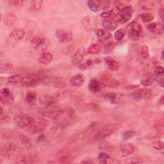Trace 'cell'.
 Wrapping results in <instances>:
<instances>
[{
	"instance_id": "1",
	"label": "cell",
	"mask_w": 164,
	"mask_h": 164,
	"mask_svg": "<svg viewBox=\"0 0 164 164\" xmlns=\"http://www.w3.org/2000/svg\"><path fill=\"white\" fill-rule=\"evenodd\" d=\"M20 83L26 87L34 88V87L39 85L41 83V82L38 74L28 73L22 76Z\"/></svg>"
},
{
	"instance_id": "2",
	"label": "cell",
	"mask_w": 164,
	"mask_h": 164,
	"mask_svg": "<svg viewBox=\"0 0 164 164\" xmlns=\"http://www.w3.org/2000/svg\"><path fill=\"white\" fill-rule=\"evenodd\" d=\"M117 128V127L115 124H107L104 126L95 134L94 136V140H101L110 136L115 132Z\"/></svg>"
},
{
	"instance_id": "3",
	"label": "cell",
	"mask_w": 164,
	"mask_h": 164,
	"mask_svg": "<svg viewBox=\"0 0 164 164\" xmlns=\"http://www.w3.org/2000/svg\"><path fill=\"white\" fill-rule=\"evenodd\" d=\"M35 121V119L28 114H21L16 116L14 118V122L16 125L20 128L29 127L34 124Z\"/></svg>"
},
{
	"instance_id": "4",
	"label": "cell",
	"mask_w": 164,
	"mask_h": 164,
	"mask_svg": "<svg viewBox=\"0 0 164 164\" xmlns=\"http://www.w3.org/2000/svg\"><path fill=\"white\" fill-rule=\"evenodd\" d=\"M126 31L131 39L136 40L140 36L142 33V26L137 22L133 21L126 26Z\"/></svg>"
},
{
	"instance_id": "5",
	"label": "cell",
	"mask_w": 164,
	"mask_h": 164,
	"mask_svg": "<svg viewBox=\"0 0 164 164\" xmlns=\"http://www.w3.org/2000/svg\"><path fill=\"white\" fill-rule=\"evenodd\" d=\"M152 96V92L149 89H139L130 94V97L135 101H139L143 99L148 100Z\"/></svg>"
},
{
	"instance_id": "6",
	"label": "cell",
	"mask_w": 164,
	"mask_h": 164,
	"mask_svg": "<svg viewBox=\"0 0 164 164\" xmlns=\"http://www.w3.org/2000/svg\"><path fill=\"white\" fill-rule=\"evenodd\" d=\"M17 151V146L12 143H7L1 148V155L5 158L12 160L14 158Z\"/></svg>"
},
{
	"instance_id": "7",
	"label": "cell",
	"mask_w": 164,
	"mask_h": 164,
	"mask_svg": "<svg viewBox=\"0 0 164 164\" xmlns=\"http://www.w3.org/2000/svg\"><path fill=\"white\" fill-rule=\"evenodd\" d=\"M32 47L39 51H44L48 49L49 40L46 38L34 37L31 40Z\"/></svg>"
},
{
	"instance_id": "8",
	"label": "cell",
	"mask_w": 164,
	"mask_h": 164,
	"mask_svg": "<svg viewBox=\"0 0 164 164\" xmlns=\"http://www.w3.org/2000/svg\"><path fill=\"white\" fill-rule=\"evenodd\" d=\"M49 122L45 119H41L38 121H35V123L30 126L28 128V131L33 134H38L43 132L44 130L48 126Z\"/></svg>"
},
{
	"instance_id": "9",
	"label": "cell",
	"mask_w": 164,
	"mask_h": 164,
	"mask_svg": "<svg viewBox=\"0 0 164 164\" xmlns=\"http://www.w3.org/2000/svg\"><path fill=\"white\" fill-rule=\"evenodd\" d=\"M39 101L43 106L50 110H53L57 106V98L50 95H42L39 98Z\"/></svg>"
},
{
	"instance_id": "10",
	"label": "cell",
	"mask_w": 164,
	"mask_h": 164,
	"mask_svg": "<svg viewBox=\"0 0 164 164\" xmlns=\"http://www.w3.org/2000/svg\"><path fill=\"white\" fill-rule=\"evenodd\" d=\"M133 8L130 6H126L123 7L119 10V19L121 23H125L132 17Z\"/></svg>"
},
{
	"instance_id": "11",
	"label": "cell",
	"mask_w": 164,
	"mask_h": 164,
	"mask_svg": "<svg viewBox=\"0 0 164 164\" xmlns=\"http://www.w3.org/2000/svg\"><path fill=\"white\" fill-rule=\"evenodd\" d=\"M0 101L7 106L12 105L14 101V95L8 89H2L0 91Z\"/></svg>"
},
{
	"instance_id": "12",
	"label": "cell",
	"mask_w": 164,
	"mask_h": 164,
	"mask_svg": "<svg viewBox=\"0 0 164 164\" xmlns=\"http://www.w3.org/2000/svg\"><path fill=\"white\" fill-rule=\"evenodd\" d=\"M82 25L85 30L91 31L96 28L97 21L94 17L87 16L82 19Z\"/></svg>"
},
{
	"instance_id": "13",
	"label": "cell",
	"mask_w": 164,
	"mask_h": 164,
	"mask_svg": "<svg viewBox=\"0 0 164 164\" xmlns=\"http://www.w3.org/2000/svg\"><path fill=\"white\" fill-rule=\"evenodd\" d=\"M85 53V48L83 47L79 48L77 50L75 51V53L72 56L71 63L74 65H75V66L80 65L83 60Z\"/></svg>"
},
{
	"instance_id": "14",
	"label": "cell",
	"mask_w": 164,
	"mask_h": 164,
	"mask_svg": "<svg viewBox=\"0 0 164 164\" xmlns=\"http://www.w3.org/2000/svg\"><path fill=\"white\" fill-rule=\"evenodd\" d=\"M135 151V147L134 145L127 143L121 145L119 148V154L121 157H127L133 154Z\"/></svg>"
},
{
	"instance_id": "15",
	"label": "cell",
	"mask_w": 164,
	"mask_h": 164,
	"mask_svg": "<svg viewBox=\"0 0 164 164\" xmlns=\"http://www.w3.org/2000/svg\"><path fill=\"white\" fill-rule=\"evenodd\" d=\"M58 40L62 43H67L73 39V34L63 30H58L55 34Z\"/></svg>"
},
{
	"instance_id": "16",
	"label": "cell",
	"mask_w": 164,
	"mask_h": 164,
	"mask_svg": "<svg viewBox=\"0 0 164 164\" xmlns=\"http://www.w3.org/2000/svg\"><path fill=\"white\" fill-rule=\"evenodd\" d=\"M101 84L105 87H109V88H116L119 85V82L115 78H112L108 76H103L101 78Z\"/></svg>"
},
{
	"instance_id": "17",
	"label": "cell",
	"mask_w": 164,
	"mask_h": 164,
	"mask_svg": "<svg viewBox=\"0 0 164 164\" xmlns=\"http://www.w3.org/2000/svg\"><path fill=\"white\" fill-rule=\"evenodd\" d=\"M25 35V31L23 29L14 30L9 35V39L11 41L18 42L23 39Z\"/></svg>"
},
{
	"instance_id": "18",
	"label": "cell",
	"mask_w": 164,
	"mask_h": 164,
	"mask_svg": "<svg viewBox=\"0 0 164 164\" xmlns=\"http://www.w3.org/2000/svg\"><path fill=\"white\" fill-rule=\"evenodd\" d=\"M148 28L150 32L157 35H162L163 34V33L164 31L163 25V24L160 23H151L148 26Z\"/></svg>"
},
{
	"instance_id": "19",
	"label": "cell",
	"mask_w": 164,
	"mask_h": 164,
	"mask_svg": "<svg viewBox=\"0 0 164 164\" xmlns=\"http://www.w3.org/2000/svg\"><path fill=\"white\" fill-rule=\"evenodd\" d=\"M85 82V78L83 74H77L73 76L70 79V83L73 87H79L83 85Z\"/></svg>"
},
{
	"instance_id": "20",
	"label": "cell",
	"mask_w": 164,
	"mask_h": 164,
	"mask_svg": "<svg viewBox=\"0 0 164 164\" xmlns=\"http://www.w3.org/2000/svg\"><path fill=\"white\" fill-rule=\"evenodd\" d=\"M105 63H106L108 68L112 71H115L118 70L119 68V64L118 62L110 57H107L104 59Z\"/></svg>"
},
{
	"instance_id": "21",
	"label": "cell",
	"mask_w": 164,
	"mask_h": 164,
	"mask_svg": "<svg viewBox=\"0 0 164 164\" xmlns=\"http://www.w3.org/2000/svg\"><path fill=\"white\" fill-rule=\"evenodd\" d=\"M101 88V84L97 79H92L89 83L88 89L91 93L96 94L99 92Z\"/></svg>"
},
{
	"instance_id": "22",
	"label": "cell",
	"mask_w": 164,
	"mask_h": 164,
	"mask_svg": "<svg viewBox=\"0 0 164 164\" xmlns=\"http://www.w3.org/2000/svg\"><path fill=\"white\" fill-rule=\"evenodd\" d=\"M103 27L108 31H114L117 28V23L113 19H105L102 22Z\"/></svg>"
},
{
	"instance_id": "23",
	"label": "cell",
	"mask_w": 164,
	"mask_h": 164,
	"mask_svg": "<svg viewBox=\"0 0 164 164\" xmlns=\"http://www.w3.org/2000/svg\"><path fill=\"white\" fill-rule=\"evenodd\" d=\"M3 23L7 26H12L17 21V17L16 15L12 12H8L6 14H5L3 19Z\"/></svg>"
},
{
	"instance_id": "24",
	"label": "cell",
	"mask_w": 164,
	"mask_h": 164,
	"mask_svg": "<svg viewBox=\"0 0 164 164\" xmlns=\"http://www.w3.org/2000/svg\"><path fill=\"white\" fill-rule=\"evenodd\" d=\"M53 60V55L48 52H43L40 54V55L39 57L38 61L40 63L47 65L51 63Z\"/></svg>"
},
{
	"instance_id": "25",
	"label": "cell",
	"mask_w": 164,
	"mask_h": 164,
	"mask_svg": "<svg viewBox=\"0 0 164 164\" xmlns=\"http://www.w3.org/2000/svg\"><path fill=\"white\" fill-rule=\"evenodd\" d=\"M96 34L97 37V39L101 42L106 41L112 37V34L110 33H109L108 31L103 29L97 30L96 32Z\"/></svg>"
},
{
	"instance_id": "26",
	"label": "cell",
	"mask_w": 164,
	"mask_h": 164,
	"mask_svg": "<svg viewBox=\"0 0 164 164\" xmlns=\"http://www.w3.org/2000/svg\"><path fill=\"white\" fill-rule=\"evenodd\" d=\"M52 85L54 88L63 89L65 88V87H66L68 86V84L66 81L63 78L58 77L52 80Z\"/></svg>"
},
{
	"instance_id": "27",
	"label": "cell",
	"mask_w": 164,
	"mask_h": 164,
	"mask_svg": "<svg viewBox=\"0 0 164 164\" xmlns=\"http://www.w3.org/2000/svg\"><path fill=\"white\" fill-rule=\"evenodd\" d=\"M37 94L35 91H28L26 96V101L31 106L34 105L37 101Z\"/></svg>"
},
{
	"instance_id": "28",
	"label": "cell",
	"mask_w": 164,
	"mask_h": 164,
	"mask_svg": "<svg viewBox=\"0 0 164 164\" xmlns=\"http://www.w3.org/2000/svg\"><path fill=\"white\" fill-rule=\"evenodd\" d=\"M138 5L144 10H149L155 7V3L152 1H140L138 2Z\"/></svg>"
},
{
	"instance_id": "29",
	"label": "cell",
	"mask_w": 164,
	"mask_h": 164,
	"mask_svg": "<svg viewBox=\"0 0 164 164\" xmlns=\"http://www.w3.org/2000/svg\"><path fill=\"white\" fill-rule=\"evenodd\" d=\"M98 148L103 151H110L113 149V146L108 141H103L98 145Z\"/></svg>"
},
{
	"instance_id": "30",
	"label": "cell",
	"mask_w": 164,
	"mask_h": 164,
	"mask_svg": "<svg viewBox=\"0 0 164 164\" xmlns=\"http://www.w3.org/2000/svg\"><path fill=\"white\" fill-rule=\"evenodd\" d=\"M101 50V46L97 45V44H93V45H91L89 48L87 49V54H97L99 53Z\"/></svg>"
},
{
	"instance_id": "31",
	"label": "cell",
	"mask_w": 164,
	"mask_h": 164,
	"mask_svg": "<svg viewBox=\"0 0 164 164\" xmlns=\"http://www.w3.org/2000/svg\"><path fill=\"white\" fill-rule=\"evenodd\" d=\"M42 3L43 2L40 1V0H35V1L31 2L30 10L32 12H36V11L39 10L42 8Z\"/></svg>"
},
{
	"instance_id": "32",
	"label": "cell",
	"mask_w": 164,
	"mask_h": 164,
	"mask_svg": "<svg viewBox=\"0 0 164 164\" xmlns=\"http://www.w3.org/2000/svg\"><path fill=\"white\" fill-rule=\"evenodd\" d=\"M87 5H88L89 9L93 12H97L98 11H100V7L98 5L97 1L95 0H91L87 2Z\"/></svg>"
},
{
	"instance_id": "33",
	"label": "cell",
	"mask_w": 164,
	"mask_h": 164,
	"mask_svg": "<svg viewBox=\"0 0 164 164\" xmlns=\"http://www.w3.org/2000/svg\"><path fill=\"white\" fill-rule=\"evenodd\" d=\"M13 68V65L10 63H1L0 65V71L1 73H8Z\"/></svg>"
},
{
	"instance_id": "34",
	"label": "cell",
	"mask_w": 164,
	"mask_h": 164,
	"mask_svg": "<svg viewBox=\"0 0 164 164\" xmlns=\"http://www.w3.org/2000/svg\"><path fill=\"white\" fill-rule=\"evenodd\" d=\"M115 48V44L113 42H109L104 45L103 51L105 54L110 53Z\"/></svg>"
},
{
	"instance_id": "35",
	"label": "cell",
	"mask_w": 164,
	"mask_h": 164,
	"mask_svg": "<svg viewBox=\"0 0 164 164\" xmlns=\"http://www.w3.org/2000/svg\"><path fill=\"white\" fill-rule=\"evenodd\" d=\"M140 53L141 56L143 57L144 59H148L149 58V48L146 45H143L140 46Z\"/></svg>"
},
{
	"instance_id": "36",
	"label": "cell",
	"mask_w": 164,
	"mask_h": 164,
	"mask_svg": "<svg viewBox=\"0 0 164 164\" xmlns=\"http://www.w3.org/2000/svg\"><path fill=\"white\" fill-rule=\"evenodd\" d=\"M15 162L16 163H29L31 162V159L23 155H19L16 158Z\"/></svg>"
},
{
	"instance_id": "37",
	"label": "cell",
	"mask_w": 164,
	"mask_h": 164,
	"mask_svg": "<svg viewBox=\"0 0 164 164\" xmlns=\"http://www.w3.org/2000/svg\"><path fill=\"white\" fill-rule=\"evenodd\" d=\"M98 5H99L100 10H107L110 7L111 2L108 0H101V1H97Z\"/></svg>"
},
{
	"instance_id": "38",
	"label": "cell",
	"mask_w": 164,
	"mask_h": 164,
	"mask_svg": "<svg viewBox=\"0 0 164 164\" xmlns=\"http://www.w3.org/2000/svg\"><path fill=\"white\" fill-rule=\"evenodd\" d=\"M74 160V157L71 155H66L62 156L59 159V162L62 163H71Z\"/></svg>"
},
{
	"instance_id": "39",
	"label": "cell",
	"mask_w": 164,
	"mask_h": 164,
	"mask_svg": "<svg viewBox=\"0 0 164 164\" xmlns=\"http://www.w3.org/2000/svg\"><path fill=\"white\" fill-rule=\"evenodd\" d=\"M125 36V31L123 28H120L115 32L114 38L117 41L121 40Z\"/></svg>"
},
{
	"instance_id": "40",
	"label": "cell",
	"mask_w": 164,
	"mask_h": 164,
	"mask_svg": "<svg viewBox=\"0 0 164 164\" xmlns=\"http://www.w3.org/2000/svg\"><path fill=\"white\" fill-rule=\"evenodd\" d=\"M21 78H22V75L15 74V75L9 76L7 80L9 83H17L21 82Z\"/></svg>"
},
{
	"instance_id": "41",
	"label": "cell",
	"mask_w": 164,
	"mask_h": 164,
	"mask_svg": "<svg viewBox=\"0 0 164 164\" xmlns=\"http://www.w3.org/2000/svg\"><path fill=\"white\" fill-rule=\"evenodd\" d=\"M142 20H143L145 23H147V22H149L152 21L155 18V16L152 14L151 12H146L143 14H142L140 16Z\"/></svg>"
},
{
	"instance_id": "42",
	"label": "cell",
	"mask_w": 164,
	"mask_h": 164,
	"mask_svg": "<svg viewBox=\"0 0 164 164\" xmlns=\"http://www.w3.org/2000/svg\"><path fill=\"white\" fill-rule=\"evenodd\" d=\"M135 135V132L134 130H128L124 132L123 135L122 137L123 140H129L133 138Z\"/></svg>"
},
{
	"instance_id": "43",
	"label": "cell",
	"mask_w": 164,
	"mask_h": 164,
	"mask_svg": "<svg viewBox=\"0 0 164 164\" xmlns=\"http://www.w3.org/2000/svg\"><path fill=\"white\" fill-rule=\"evenodd\" d=\"M98 159L100 160V163H107L108 160L110 159V156L105 153V152H100L99 156H98Z\"/></svg>"
},
{
	"instance_id": "44",
	"label": "cell",
	"mask_w": 164,
	"mask_h": 164,
	"mask_svg": "<svg viewBox=\"0 0 164 164\" xmlns=\"http://www.w3.org/2000/svg\"><path fill=\"white\" fill-rule=\"evenodd\" d=\"M153 78L151 77V76H148V77H146L141 80V84L144 87H149L153 83Z\"/></svg>"
},
{
	"instance_id": "45",
	"label": "cell",
	"mask_w": 164,
	"mask_h": 164,
	"mask_svg": "<svg viewBox=\"0 0 164 164\" xmlns=\"http://www.w3.org/2000/svg\"><path fill=\"white\" fill-rule=\"evenodd\" d=\"M20 139L22 144H23L26 147H30L31 146V142L30 139L25 135H21L20 137Z\"/></svg>"
},
{
	"instance_id": "46",
	"label": "cell",
	"mask_w": 164,
	"mask_h": 164,
	"mask_svg": "<svg viewBox=\"0 0 164 164\" xmlns=\"http://www.w3.org/2000/svg\"><path fill=\"white\" fill-rule=\"evenodd\" d=\"M106 99H107L112 104H115L117 102V95L114 93L107 94L105 95Z\"/></svg>"
},
{
	"instance_id": "47",
	"label": "cell",
	"mask_w": 164,
	"mask_h": 164,
	"mask_svg": "<svg viewBox=\"0 0 164 164\" xmlns=\"http://www.w3.org/2000/svg\"><path fill=\"white\" fill-rule=\"evenodd\" d=\"M152 147L156 150H162L163 148V144L161 140H155L152 143Z\"/></svg>"
},
{
	"instance_id": "48",
	"label": "cell",
	"mask_w": 164,
	"mask_h": 164,
	"mask_svg": "<svg viewBox=\"0 0 164 164\" xmlns=\"http://www.w3.org/2000/svg\"><path fill=\"white\" fill-rule=\"evenodd\" d=\"M24 2L22 0H10L8 1V3L14 7H20L23 4Z\"/></svg>"
},
{
	"instance_id": "49",
	"label": "cell",
	"mask_w": 164,
	"mask_h": 164,
	"mask_svg": "<svg viewBox=\"0 0 164 164\" xmlns=\"http://www.w3.org/2000/svg\"><path fill=\"white\" fill-rule=\"evenodd\" d=\"M143 161L141 160L140 158H139L138 157H134L132 158H129L126 161V163H142Z\"/></svg>"
},
{
	"instance_id": "50",
	"label": "cell",
	"mask_w": 164,
	"mask_h": 164,
	"mask_svg": "<svg viewBox=\"0 0 164 164\" xmlns=\"http://www.w3.org/2000/svg\"><path fill=\"white\" fill-rule=\"evenodd\" d=\"M10 117L7 115H3L2 116H1V123H2V124L7 123L10 121Z\"/></svg>"
},
{
	"instance_id": "51",
	"label": "cell",
	"mask_w": 164,
	"mask_h": 164,
	"mask_svg": "<svg viewBox=\"0 0 164 164\" xmlns=\"http://www.w3.org/2000/svg\"><path fill=\"white\" fill-rule=\"evenodd\" d=\"M158 16L160 20L162 21V22H163V19H164V9L163 8H160L159 10Z\"/></svg>"
},
{
	"instance_id": "52",
	"label": "cell",
	"mask_w": 164,
	"mask_h": 164,
	"mask_svg": "<svg viewBox=\"0 0 164 164\" xmlns=\"http://www.w3.org/2000/svg\"><path fill=\"white\" fill-rule=\"evenodd\" d=\"M45 138H46L45 135H44V134H41V135H40L37 137V140L38 143H41V142H42V141L45 140Z\"/></svg>"
},
{
	"instance_id": "53",
	"label": "cell",
	"mask_w": 164,
	"mask_h": 164,
	"mask_svg": "<svg viewBox=\"0 0 164 164\" xmlns=\"http://www.w3.org/2000/svg\"><path fill=\"white\" fill-rule=\"evenodd\" d=\"M82 163H92L93 161L92 159H90V158H85L83 161H82Z\"/></svg>"
},
{
	"instance_id": "54",
	"label": "cell",
	"mask_w": 164,
	"mask_h": 164,
	"mask_svg": "<svg viewBox=\"0 0 164 164\" xmlns=\"http://www.w3.org/2000/svg\"><path fill=\"white\" fill-rule=\"evenodd\" d=\"M159 101H160V104H162V105L163 104V96H162V97H160V100H159Z\"/></svg>"
},
{
	"instance_id": "55",
	"label": "cell",
	"mask_w": 164,
	"mask_h": 164,
	"mask_svg": "<svg viewBox=\"0 0 164 164\" xmlns=\"http://www.w3.org/2000/svg\"><path fill=\"white\" fill-rule=\"evenodd\" d=\"M0 109H1V116H2L3 115V108L2 107H0Z\"/></svg>"
},
{
	"instance_id": "56",
	"label": "cell",
	"mask_w": 164,
	"mask_h": 164,
	"mask_svg": "<svg viewBox=\"0 0 164 164\" xmlns=\"http://www.w3.org/2000/svg\"><path fill=\"white\" fill-rule=\"evenodd\" d=\"M162 57V59H163V51H162V57Z\"/></svg>"
}]
</instances>
